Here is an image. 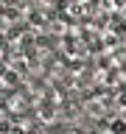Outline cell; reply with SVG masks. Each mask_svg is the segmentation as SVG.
<instances>
[{
	"label": "cell",
	"instance_id": "obj_4",
	"mask_svg": "<svg viewBox=\"0 0 126 134\" xmlns=\"http://www.w3.org/2000/svg\"><path fill=\"white\" fill-rule=\"evenodd\" d=\"M39 120H42V123H50V120H56V112H50V109H39Z\"/></svg>",
	"mask_w": 126,
	"mask_h": 134
},
{
	"label": "cell",
	"instance_id": "obj_5",
	"mask_svg": "<svg viewBox=\"0 0 126 134\" xmlns=\"http://www.w3.org/2000/svg\"><path fill=\"white\" fill-rule=\"evenodd\" d=\"M67 134H81V131H67Z\"/></svg>",
	"mask_w": 126,
	"mask_h": 134
},
{
	"label": "cell",
	"instance_id": "obj_1",
	"mask_svg": "<svg viewBox=\"0 0 126 134\" xmlns=\"http://www.w3.org/2000/svg\"><path fill=\"white\" fill-rule=\"evenodd\" d=\"M6 70H8V73H14L17 78L23 81L25 75H28V70H31V62H28V56H23V53H20V56H11V59H8Z\"/></svg>",
	"mask_w": 126,
	"mask_h": 134
},
{
	"label": "cell",
	"instance_id": "obj_3",
	"mask_svg": "<svg viewBox=\"0 0 126 134\" xmlns=\"http://www.w3.org/2000/svg\"><path fill=\"white\" fill-rule=\"evenodd\" d=\"M109 129H112V134H126V123L120 120V117H118V120H112V126H109Z\"/></svg>",
	"mask_w": 126,
	"mask_h": 134
},
{
	"label": "cell",
	"instance_id": "obj_2",
	"mask_svg": "<svg viewBox=\"0 0 126 134\" xmlns=\"http://www.w3.org/2000/svg\"><path fill=\"white\" fill-rule=\"evenodd\" d=\"M25 106H28V103H25L23 95H11V98H8V103H6L3 109H6V112H23Z\"/></svg>",
	"mask_w": 126,
	"mask_h": 134
}]
</instances>
